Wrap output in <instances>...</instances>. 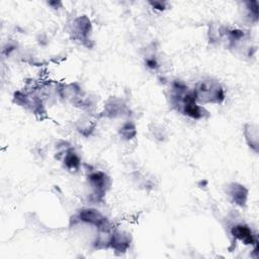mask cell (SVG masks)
I'll return each mask as SVG.
<instances>
[{
  "instance_id": "obj_1",
  "label": "cell",
  "mask_w": 259,
  "mask_h": 259,
  "mask_svg": "<svg viewBox=\"0 0 259 259\" xmlns=\"http://www.w3.org/2000/svg\"><path fill=\"white\" fill-rule=\"evenodd\" d=\"M169 97L170 103L177 111L192 119H201L208 114L205 108L195 100L193 91L188 89L182 81L172 82Z\"/></svg>"
},
{
  "instance_id": "obj_2",
  "label": "cell",
  "mask_w": 259,
  "mask_h": 259,
  "mask_svg": "<svg viewBox=\"0 0 259 259\" xmlns=\"http://www.w3.org/2000/svg\"><path fill=\"white\" fill-rule=\"evenodd\" d=\"M192 91L198 104H220L225 100L223 86L212 78L201 79L196 83Z\"/></svg>"
},
{
  "instance_id": "obj_3",
  "label": "cell",
  "mask_w": 259,
  "mask_h": 259,
  "mask_svg": "<svg viewBox=\"0 0 259 259\" xmlns=\"http://www.w3.org/2000/svg\"><path fill=\"white\" fill-rule=\"evenodd\" d=\"M109 177L102 171H92L88 175V184L92 190V195L96 200L103 198L110 187Z\"/></svg>"
},
{
  "instance_id": "obj_4",
  "label": "cell",
  "mask_w": 259,
  "mask_h": 259,
  "mask_svg": "<svg viewBox=\"0 0 259 259\" xmlns=\"http://www.w3.org/2000/svg\"><path fill=\"white\" fill-rule=\"evenodd\" d=\"M79 221L96 227L98 230H103L111 227L107 219L97 209L92 207H85L80 209L78 213Z\"/></svg>"
},
{
  "instance_id": "obj_5",
  "label": "cell",
  "mask_w": 259,
  "mask_h": 259,
  "mask_svg": "<svg viewBox=\"0 0 259 259\" xmlns=\"http://www.w3.org/2000/svg\"><path fill=\"white\" fill-rule=\"evenodd\" d=\"M90 32L91 22L87 16H78L73 20L71 24V33L74 39L85 42L88 40Z\"/></svg>"
},
{
  "instance_id": "obj_6",
  "label": "cell",
  "mask_w": 259,
  "mask_h": 259,
  "mask_svg": "<svg viewBox=\"0 0 259 259\" xmlns=\"http://www.w3.org/2000/svg\"><path fill=\"white\" fill-rule=\"evenodd\" d=\"M131 245V236L120 230H113L109 240L108 248L113 249L115 252L123 253Z\"/></svg>"
},
{
  "instance_id": "obj_7",
  "label": "cell",
  "mask_w": 259,
  "mask_h": 259,
  "mask_svg": "<svg viewBox=\"0 0 259 259\" xmlns=\"http://www.w3.org/2000/svg\"><path fill=\"white\" fill-rule=\"evenodd\" d=\"M227 194L230 197L231 201L238 206H245L248 198L247 188L240 183H231L227 187Z\"/></svg>"
},
{
  "instance_id": "obj_8",
  "label": "cell",
  "mask_w": 259,
  "mask_h": 259,
  "mask_svg": "<svg viewBox=\"0 0 259 259\" xmlns=\"http://www.w3.org/2000/svg\"><path fill=\"white\" fill-rule=\"evenodd\" d=\"M231 234L235 239L241 241L245 245L257 246V240L253 235V232L246 225L238 224L233 226L231 229Z\"/></svg>"
},
{
  "instance_id": "obj_9",
  "label": "cell",
  "mask_w": 259,
  "mask_h": 259,
  "mask_svg": "<svg viewBox=\"0 0 259 259\" xmlns=\"http://www.w3.org/2000/svg\"><path fill=\"white\" fill-rule=\"evenodd\" d=\"M244 134L249 147L258 152V126L253 123H247L245 125Z\"/></svg>"
},
{
  "instance_id": "obj_10",
  "label": "cell",
  "mask_w": 259,
  "mask_h": 259,
  "mask_svg": "<svg viewBox=\"0 0 259 259\" xmlns=\"http://www.w3.org/2000/svg\"><path fill=\"white\" fill-rule=\"evenodd\" d=\"M63 160H64V164H65L66 168L69 170L76 171L80 167V163H81L80 158L72 148H69L65 151Z\"/></svg>"
},
{
  "instance_id": "obj_11",
  "label": "cell",
  "mask_w": 259,
  "mask_h": 259,
  "mask_svg": "<svg viewBox=\"0 0 259 259\" xmlns=\"http://www.w3.org/2000/svg\"><path fill=\"white\" fill-rule=\"evenodd\" d=\"M124 105L121 102H117L116 100H109L105 105V114L109 116L120 115V112H123Z\"/></svg>"
},
{
  "instance_id": "obj_12",
  "label": "cell",
  "mask_w": 259,
  "mask_h": 259,
  "mask_svg": "<svg viewBox=\"0 0 259 259\" xmlns=\"http://www.w3.org/2000/svg\"><path fill=\"white\" fill-rule=\"evenodd\" d=\"M119 134L125 140L133 139L137 135V130H136L135 124L133 122L123 123L119 130Z\"/></svg>"
},
{
  "instance_id": "obj_13",
  "label": "cell",
  "mask_w": 259,
  "mask_h": 259,
  "mask_svg": "<svg viewBox=\"0 0 259 259\" xmlns=\"http://www.w3.org/2000/svg\"><path fill=\"white\" fill-rule=\"evenodd\" d=\"M145 63H146V66H147L149 69H151V70H156V69L159 67V63H158L157 59H156L155 57H153V56L148 57V58L146 59Z\"/></svg>"
},
{
  "instance_id": "obj_14",
  "label": "cell",
  "mask_w": 259,
  "mask_h": 259,
  "mask_svg": "<svg viewBox=\"0 0 259 259\" xmlns=\"http://www.w3.org/2000/svg\"><path fill=\"white\" fill-rule=\"evenodd\" d=\"M150 4L153 6V8L158 9V10H164V8H165V3H164V2H161V1L150 2Z\"/></svg>"
}]
</instances>
